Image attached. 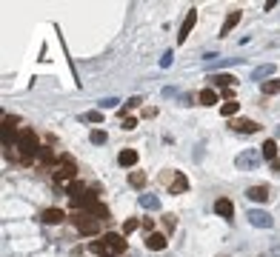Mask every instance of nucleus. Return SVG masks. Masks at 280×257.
Returning <instances> with one entry per match:
<instances>
[{
  "label": "nucleus",
  "instance_id": "nucleus-21",
  "mask_svg": "<svg viewBox=\"0 0 280 257\" xmlns=\"http://www.w3.org/2000/svg\"><path fill=\"white\" fill-rule=\"evenodd\" d=\"M237 109H240V103L229 100V103H223V106H220V115H223V117H234V115H237Z\"/></svg>",
  "mask_w": 280,
  "mask_h": 257
},
{
  "label": "nucleus",
  "instance_id": "nucleus-22",
  "mask_svg": "<svg viewBox=\"0 0 280 257\" xmlns=\"http://www.w3.org/2000/svg\"><path fill=\"white\" fill-rule=\"evenodd\" d=\"M129 183L135 189H143L146 186V175H143V172H132V175H129Z\"/></svg>",
  "mask_w": 280,
  "mask_h": 257
},
{
  "label": "nucleus",
  "instance_id": "nucleus-28",
  "mask_svg": "<svg viewBox=\"0 0 280 257\" xmlns=\"http://www.w3.org/2000/svg\"><path fill=\"white\" fill-rule=\"evenodd\" d=\"M140 103H143V100H140V97H132V100H129L126 106H123V112H129V109H138Z\"/></svg>",
  "mask_w": 280,
  "mask_h": 257
},
{
  "label": "nucleus",
  "instance_id": "nucleus-32",
  "mask_svg": "<svg viewBox=\"0 0 280 257\" xmlns=\"http://www.w3.org/2000/svg\"><path fill=\"white\" fill-rule=\"evenodd\" d=\"M143 115H146V117H154V115H157V109H154V106H149V109H143Z\"/></svg>",
  "mask_w": 280,
  "mask_h": 257
},
{
  "label": "nucleus",
  "instance_id": "nucleus-14",
  "mask_svg": "<svg viewBox=\"0 0 280 257\" xmlns=\"http://www.w3.org/2000/svg\"><path fill=\"white\" fill-rule=\"evenodd\" d=\"M237 23H240V12H229V17H226V23H223V29H220V37H226Z\"/></svg>",
  "mask_w": 280,
  "mask_h": 257
},
{
  "label": "nucleus",
  "instance_id": "nucleus-27",
  "mask_svg": "<svg viewBox=\"0 0 280 257\" xmlns=\"http://www.w3.org/2000/svg\"><path fill=\"white\" fill-rule=\"evenodd\" d=\"M40 160H43V163H52V160H55V157H52V149L40 146Z\"/></svg>",
  "mask_w": 280,
  "mask_h": 257
},
{
  "label": "nucleus",
  "instance_id": "nucleus-17",
  "mask_svg": "<svg viewBox=\"0 0 280 257\" xmlns=\"http://www.w3.org/2000/svg\"><path fill=\"white\" fill-rule=\"evenodd\" d=\"M209 80L214 83V86H220V89H229V86H234V83H237L232 74H211Z\"/></svg>",
  "mask_w": 280,
  "mask_h": 257
},
{
  "label": "nucleus",
  "instance_id": "nucleus-16",
  "mask_svg": "<svg viewBox=\"0 0 280 257\" xmlns=\"http://www.w3.org/2000/svg\"><path fill=\"white\" fill-rule=\"evenodd\" d=\"M249 220H252V226H272V217H269L266 211H252V214H249Z\"/></svg>",
  "mask_w": 280,
  "mask_h": 257
},
{
  "label": "nucleus",
  "instance_id": "nucleus-20",
  "mask_svg": "<svg viewBox=\"0 0 280 257\" xmlns=\"http://www.w3.org/2000/svg\"><path fill=\"white\" fill-rule=\"evenodd\" d=\"M217 100H220V97H217L214 89H203V92H200V103H203V106H214Z\"/></svg>",
  "mask_w": 280,
  "mask_h": 257
},
{
  "label": "nucleus",
  "instance_id": "nucleus-4",
  "mask_svg": "<svg viewBox=\"0 0 280 257\" xmlns=\"http://www.w3.org/2000/svg\"><path fill=\"white\" fill-rule=\"evenodd\" d=\"M195 23H198V12L192 9V12L186 14V20H183V26H180V32H177V43H186V37L192 35V29H195Z\"/></svg>",
  "mask_w": 280,
  "mask_h": 257
},
{
  "label": "nucleus",
  "instance_id": "nucleus-5",
  "mask_svg": "<svg viewBox=\"0 0 280 257\" xmlns=\"http://www.w3.org/2000/svg\"><path fill=\"white\" fill-rule=\"evenodd\" d=\"M63 220H66V211L63 209H43L40 211V223H46V226H58Z\"/></svg>",
  "mask_w": 280,
  "mask_h": 257
},
{
  "label": "nucleus",
  "instance_id": "nucleus-13",
  "mask_svg": "<svg viewBox=\"0 0 280 257\" xmlns=\"http://www.w3.org/2000/svg\"><path fill=\"white\" fill-rule=\"evenodd\" d=\"M117 163L126 166V169H129V166H135V163H138V152H135V149H123V152L117 154Z\"/></svg>",
  "mask_w": 280,
  "mask_h": 257
},
{
  "label": "nucleus",
  "instance_id": "nucleus-18",
  "mask_svg": "<svg viewBox=\"0 0 280 257\" xmlns=\"http://www.w3.org/2000/svg\"><path fill=\"white\" fill-rule=\"evenodd\" d=\"M83 194H89V189L83 186L80 180H71L69 183V197L74 200V197H83Z\"/></svg>",
  "mask_w": 280,
  "mask_h": 257
},
{
  "label": "nucleus",
  "instance_id": "nucleus-31",
  "mask_svg": "<svg viewBox=\"0 0 280 257\" xmlns=\"http://www.w3.org/2000/svg\"><path fill=\"white\" fill-rule=\"evenodd\" d=\"M135 126H138V120H135V117H129L126 123H123V128H126V131H129V128H135Z\"/></svg>",
  "mask_w": 280,
  "mask_h": 257
},
{
  "label": "nucleus",
  "instance_id": "nucleus-7",
  "mask_svg": "<svg viewBox=\"0 0 280 257\" xmlns=\"http://www.w3.org/2000/svg\"><path fill=\"white\" fill-rule=\"evenodd\" d=\"M232 128L240 131V134H255L260 126H257L255 120H249V117H237V120H232Z\"/></svg>",
  "mask_w": 280,
  "mask_h": 257
},
{
  "label": "nucleus",
  "instance_id": "nucleus-11",
  "mask_svg": "<svg viewBox=\"0 0 280 257\" xmlns=\"http://www.w3.org/2000/svg\"><path fill=\"white\" fill-rule=\"evenodd\" d=\"M214 211L220 214V217H226V220H232V214H234V206H232V200L229 197H220L217 203H214Z\"/></svg>",
  "mask_w": 280,
  "mask_h": 257
},
{
  "label": "nucleus",
  "instance_id": "nucleus-3",
  "mask_svg": "<svg viewBox=\"0 0 280 257\" xmlns=\"http://www.w3.org/2000/svg\"><path fill=\"white\" fill-rule=\"evenodd\" d=\"M100 243L106 246V252H115V255H123V252H126V240H123V234L109 232L103 240H100Z\"/></svg>",
  "mask_w": 280,
  "mask_h": 257
},
{
  "label": "nucleus",
  "instance_id": "nucleus-10",
  "mask_svg": "<svg viewBox=\"0 0 280 257\" xmlns=\"http://www.w3.org/2000/svg\"><path fill=\"white\" fill-rule=\"evenodd\" d=\"M169 189H172V194H183V192H189V180L183 172H175V180L169 183Z\"/></svg>",
  "mask_w": 280,
  "mask_h": 257
},
{
  "label": "nucleus",
  "instance_id": "nucleus-1",
  "mask_svg": "<svg viewBox=\"0 0 280 257\" xmlns=\"http://www.w3.org/2000/svg\"><path fill=\"white\" fill-rule=\"evenodd\" d=\"M17 149H20V160H29V157H35V154H40V143H37V134L32 131V128H23L20 134H17Z\"/></svg>",
  "mask_w": 280,
  "mask_h": 257
},
{
  "label": "nucleus",
  "instance_id": "nucleus-15",
  "mask_svg": "<svg viewBox=\"0 0 280 257\" xmlns=\"http://www.w3.org/2000/svg\"><path fill=\"white\" fill-rule=\"evenodd\" d=\"M260 154H263L266 160H272V163H275V157H278V143H275V140H266L263 146H260Z\"/></svg>",
  "mask_w": 280,
  "mask_h": 257
},
{
  "label": "nucleus",
  "instance_id": "nucleus-23",
  "mask_svg": "<svg viewBox=\"0 0 280 257\" xmlns=\"http://www.w3.org/2000/svg\"><path fill=\"white\" fill-rule=\"evenodd\" d=\"M89 140H92L94 146H103V143H106V131H103V128H94L92 134H89Z\"/></svg>",
  "mask_w": 280,
  "mask_h": 257
},
{
  "label": "nucleus",
  "instance_id": "nucleus-29",
  "mask_svg": "<svg viewBox=\"0 0 280 257\" xmlns=\"http://www.w3.org/2000/svg\"><path fill=\"white\" fill-rule=\"evenodd\" d=\"M86 120H92V123H100V120H103V115H100V112H89V115H86Z\"/></svg>",
  "mask_w": 280,
  "mask_h": 257
},
{
  "label": "nucleus",
  "instance_id": "nucleus-8",
  "mask_svg": "<svg viewBox=\"0 0 280 257\" xmlns=\"http://www.w3.org/2000/svg\"><path fill=\"white\" fill-rule=\"evenodd\" d=\"M166 234H160V232H152V234H146V249L149 252H163L166 249Z\"/></svg>",
  "mask_w": 280,
  "mask_h": 257
},
{
  "label": "nucleus",
  "instance_id": "nucleus-25",
  "mask_svg": "<svg viewBox=\"0 0 280 257\" xmlns=\"http://www.w3.org/2000/svg\"><path fill=\"white\" fill-rule=\"evenodd\" d=\"M138 226H140V223L135 220V217H129V220L123 223V234H132V232H135V229H138Z\"/></svg>",
  "mask_w": 280,
  "mask_h": 257
},
{
  "label": "nucleus",
  "instance_id": "nucleus-24",
  "mask_svg": "<svg viewBox=\"0 0 280 257\" xmlns=\"http://www.w3.org/2000/svg\"><path fill=\"white\" fill-rule=\"evenodd\" d=\"M263 92H266V94H280V80H269V83H263Z\"/></svg>",
  "mask_w": 280,
  "mask_h": 257
},
{
  "label": "nucleus",
  "instance_id": "nucleus-2",
  "mask_svg": "<svg viewBox=\"0 0 280 257\" xmlns=\"http://www.w3.org/2000/svg\"><path fill=\"white\" fill-rule=\"evenodd\" d=\"M71 223H74V229H77L80 234H97V232H100V223L94 220L92 214H86V211L71 214Z\"/></svg>",
  "mask_w": 280,
  "mask_h": 257
},
{
  "label": "nucleus",
  "instance_id": "nucleus-12",
  "mask_svg": "<svg viewBox=\"0 0 280 257\" xmlns=\"http://www.w3.org/2000/svg\"><path fill=\"white\" fill-rule=\"evenodd\" d=\"M246 194H249V200H255V203H266L269 200V189L266 186H252Z\"/></svg>",
  "mask_w": 280,
  "mask_h": 257
},
{
  "label": "nucleus",
  "instance_id": "nucleus-26",
  "mask_svg": "<svg viewBox=\"0 0 280 257\" xmlns=\"http://www.w3.org/2000/svg\"><path fill=\"white\" fill-rule=\"evenodd\" d=\"M140 203H143L146 209H157V206H160V200L157 197H140Z\"/></svg>",
  "mask_w": 280,
  "mask_h": 257
},
{
  "label": "nucleus",
  "instance_id": "nucleus-19",
  "mask_svg": "<svg viewBox=\"0 0 280 257\" xmlns=\"http://www.w3.org/2000/svg\"><path fill=\"white\" fill-rule=\"evenodd\" d=\"M86 214H94V220H109V209H106V206H100V203H94V206H89V209H86Z\"/></svg>",
  "mask_w": 280,
  "mask_h": 257
},
{
  "label": "nucleus",
  "instance_id": "nucleus-9",
  "mask_svg": "<svg viewBox=\"0 0 280 257\" xmlns=\"http://www.w3.org/2000/svg\"><path fill=\"white\" fill-rule=\"evenodd\" d=\"M14 126H17V117H6L3 120V146L6 149L14 143Z\"/></svg>",
  "mask_w": 280,
  "mask_h": 257
},
{
  "label": "nucleus",
  "instance_id": "nucleus-6",
  "mask_svg": "<svg viewBox=\"0 0 280 257\" xmlns=\"http://www.w3.org/2000/svg\"><path fill=\"white\" fill-rule=\"evenodd\" d=\"M74 172H77V169H74V163H71V160H63V166H58L52 177H55L58 183H66V180H71V177H74Z\"/></svg>",
  "mask_w": 280,
  "mask_h": 257
},
{
  "label": "nucleus",
  "instance_id": "nucleus-30",
  "mask_svg": "<svg viewBox=\"0 0 280 257\" xmlns=\"http://www.w3.org/2000/svg\"><path fill=\"white\" fill-rule=\"evenodd\" d=\"M166 229H175V226H177V220H175V217H172V214H166Z\"/></svg>",
  "mask_w": 280,
  "mask_h": 257
}]
</instances>
